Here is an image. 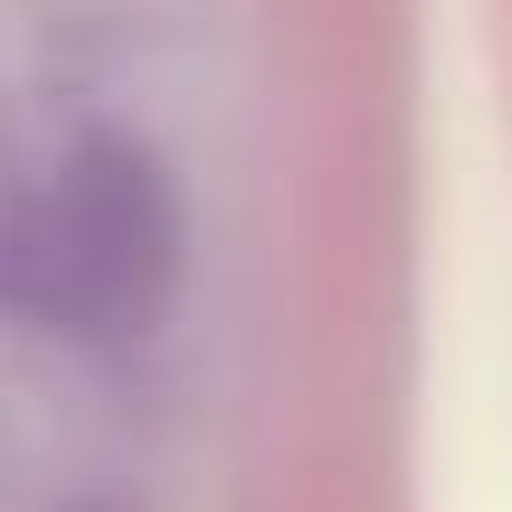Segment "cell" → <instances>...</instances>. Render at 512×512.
<instances>
[{
	"instance_id": "obj_1",
	"label": "cell",
	"mask_w": 512,
	"mask_h": 512,
	"mask_svg": "<svg viewBox=\"0 0 512 512\" xmlns=\"http://www.w3.org/2000/svg\"><path fill=\"white\" fill-rule=\"evenodd\" d=\"M181 275V209L152 152L76 143L48 181L0 200V313L76 342H114L162 313Z\"/></svg>"
}]
</instances>
